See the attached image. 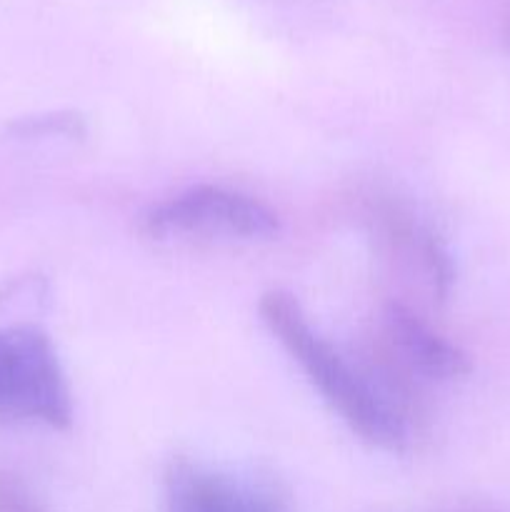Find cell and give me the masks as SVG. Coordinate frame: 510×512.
I'll list each match as a JSON object with an SVG mask.
<instances>
[{"label":"cell","mask_w":510,"mask_h":512,"mask_svg":"<svg viewBox=\"0 0 510 512\" xmlns=\"http://www.w3.org/2000/svg\"><path fill=\"white\" fill-rule=\"evenodd\" d=\"M143 230L153 240H270L280 220L253 195L223 185H193L153 205L143 218Z\"/></svg>","instance_id":"3957f363"},{"label":"cell","mask_w":510,"mask_h":512,"mask_svg":"<svg viewBox=\"0 0 510 512\" xmlns=\"http://www.w3.org/2000/svg\"><path fill=\"white\" fill-rule=\"evenodd\" d=\"M0 420L73 425V395L48 333L35 325L0 328Z\"/></svg>","instance_id":"7a4b0ae2"},{"label":"cell","mask_w":510,"mask_h":512,"mask_svg":"<svg viewBox=\"0 0 510 512\" xmlns=\"http://www.w3.org/2000/svg\"><path fill=\"white\" fill-rule=\"evenodd\" d=\"M163 490L165 512H290L273 483L220 473L190 458L170 460Z\"/></svg>","instance_id":"277c9868"},{"label":"cell","mask_w":510,"mask_h":512,"mask_svg":"<svg viewBox=\"0 0 510 512\" xmlns=\"http://www.w3.org/2000/svg\"><path fill=\"white\" fill-rule=\"evenodd\" d=\"M0 512H48L15 475L0 470Z\"/></svg>","instance_id":"8992f818"},{"label":"cell","mask_w":510,"mask_h":512,"mask_svg":"<svg viewBox=\"0 0 510 512\" xmlns=\"http://www.w3.org/2000/svg\"><path fill=\"white\" fill-rule=\"evenodd\" d=\"M260 320L305 378L353 433L373 448L400 453L408 443L400 415L345 363L343 355L310 325L303 305L288 290H268L258 303Z\"/></svg>","instance_id":"6da1fadb"},{"label":"cell","mask_w":510,"mask_h":512,"mask_svg":"<svg viewBox=\"0 0 510 512\" xmlns=\"http://www.w3.org/2000/svg\"><path fill=\"white\" fill-rule=\"evenodd\" d=\"M385 328L405 363L413 365L425 378L453 380L470 373L468 355L458 345L433 333L418 315L403 305L390 303L385 308Z\"/></svg>","instance_id":"5b68a950"}]
</instances>
